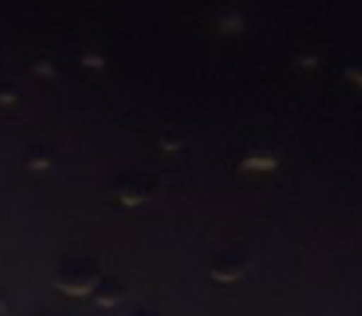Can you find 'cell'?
Segmentation results:
<instances>
[{
	"label": "cell",
	"mask_w": 362,
	"mask_h": 316,
	"mask_svg": "<svg viewBox=\"0 0 362 316\" xmlns=\"http://www.w3.org/2000/svg\"><path fill=\"white\" fill-rule=\"evenodd\" d=\"M116 196L124 205H141V203L151 201L156 193V183L148 176H124L114 186Z\"/></svg>",
	"instance_id": "3"
},
{
	"label": "cell",
	"mask_w": 362,
	"mask_h": 316,
	"mask_svg": "<svg viewBox=\"0 0 362 316\" xmlns=\"http://www.w3.org/2000/svg\"><path fill=\"white\" fill-rule=\"evenodd\" d=\"M249 259L244 252H222L210 262V277L217 284H234L247 274Z\"/></svg>",
	"instance_id": "2"
},
{
	"label": "cell",
	"mask_w": 362,
	"mask_h": 316,
	"mask_svg": "<svg viewBox=\"0 0 362 316\" xmlns=\"http://www.w3.org/2000/svg\"><path fill=\"white\" fill-rule=\"evenodd\" d=\"M101 269L96 262L86 257H67L59 262L54 272V287L67 297H94L96 287L101 284Z\"/></svg>",
	"instance_id": "1"
},
{
	"label": "cell",
	"mask_w": 362,
	"mask_h": 316,
	"mask_svg": "<svg viewBox=\"0 0 362 316\" xmlns=\"http://www.w3.org/2000/svg\"><path fill=\"white\" fill-rule=\"evenodd\" d=\"M131 316H160V314H158L156 309H146L144 307V309H136V312L131 314Z\"/></svg>",
	"instance_id": "5"
},
{
	"label": "cell",
	"mask_w": 362,
	"mask_h": 316,
	"mask_svg": "<svg viewBox=\"0 0 362 316\" xmlns=\"http://www.w3.org/2000/svg\"><path fill=\"white\" fill-rule=\"evenodd\" d=\"M5 309H8V299L0 294V314H5Z\"/></svg>",
	"instance_id": "6"
},
{
	"label": "cell",
	"mask_w": 362,
	"mask_h": 316,
	"mask_svg": "<svg viewBox=\"0 0 362 316\" xmlns=\"http://www.w3.org/2000/svg\"><path fill=\"white\" fill-rule=\"evenodd\" d=\"M124 294H126V287L119 282V279H116V277H104L99 287H96V292H94V302L99 304L101 309H114V307H119V304H121Z\"/></svg>",
	"instance_id": "4"
}]
</instances>
